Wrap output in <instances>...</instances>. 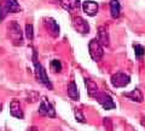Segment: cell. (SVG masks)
I'll use <instances>...</instances> for the list:
<instances>
[{"mask_svg":"<svg viewBox=\"0 0 145 131\" xmlns=\"http://www.w3.org/2000/svg\"><path fill=\"white\" fill-rule=\"evenodd\" d=\"M44 26L46 27V29L48 30V33L52 35L53 38H57L59 35V26L57 24V22L51 17H46L44 18Z\"/></svg>","mask_w":145,"mask_h":131,"instance_id":"cell-10","label":"cell"},{"mask_svg":"<svg viewBox=\"0 0 145 131\" xmlns=\"http://www.w3.org/2000/svg\"><path fill=\"white\" fill-rule=\"evenodd\" d=\"M72 27L75 28L76 32H79L81 34H88L89 33V26L87 21H85L82 17H75L72 20Z\"/></svg>","mask_w":145,"mask_h":131,"instance_id":"cell-8","label":"cell"},{"mask_svg":"<svg viewBox=\"0 0 145 131\" xmlns=\"http://www.w3.org/2000/svg\"><path fill=\"white\" fill-rule=\"evenodd\" d=\"M98 41L102 44V46H109V34L105 27H99L98 28Z\"/></svg>","mask_w":145,"mask_h":131,"instance_id":"cell-15","label":"cell"},{"mask_svg":"<svg viewBox=\"0 0 145 131\" xmlns=\"http://www.w3.org/2000/svg\"><path fill=\"white\" fill-rule=\"evenodd\" d=\"M110 12L112 18H119L121 15V4L119 0H110Z\"/></svg>","mask_w":145,"mask_h":131,"instance_id":"cell-16","label":"cell"},{"mask_svg":"<svg viewBox=\"0 0 145 131\" xmlns=\"http://www.w3.org/2000/svg\"><path fill=\"white\" fill-rule=\"evenodd\" d=\"M63 9L68 11H72L80 7V0H58Z\"/></svg>","mask_w":145,"mask_h":131,"instance_id":"cell-13","label":"cell"},{"mask_svg":"<svg viewBox=\"0 0 145 131\" xmlns=\"http://www.w3.org/2000/svg\"><path fill=\"white\" fill-rule=\"evenodd\" d=\"M25 35H27V38H28L29 40H33V38H34L33 24H30V23H27L25 24Z\"/></svg>","mask_w":145,"mask_h":131,"instance_id":"cell-20","label":"cell"},{"mask_svg":"<svg viewBox=\"0 0 145 131\" xmlns=\"http://www.w3.org/2000/svg\"><path fill=\"white\" fill-rule=\"evenodd\" d=\"M33 63H34V67H35V75H36V79H38L39 83H41L44 86L48 88L50 90H52L53 86L50 81L48 76H47V73L45 68L42 67V65L38 61V55H36V51H34L33 53Z\"/></svg>","mask_w":145,"mask_h":131,"instance_id":"cell-1","label":"cell"},{"mask_svg":"<svg viewBox=\"0 0 145 131\" xmlns=\"http://www.w3.org/2000/svg\"><path fill=\"white\" fill-rule=\"evenodd\" d=\"M88 51H89V56L96 62L101 60L104 55L103 46H102V44L98 41V39H92L88 43Z\"/></svg>","mask_w":145,"mask_h":131,"instance_id":"cell-3","label":"cell"},{"mask_svg":"<svg viewBox=\"0 0 145 131\" xmlns=\"http://www.w3.org/2000/svg\"><path fill=\"white\" fill-rule=\"evenodd\" d=\"M39 113L44 117H50V118H54L56 117V111L54 107L52 106V103L50 102L46 97H44L39 106Z\"/></svg>","mask_w":145,"mask_h":131,"instance_id":"cell-7","label":"cell"},{"mask_svg":"<svg viewBox=\"0 0 145 131\" xmlns=\"http://www.w3.org/2000/svg\"><path fill=\"white\" fill-rule=\"evenodd\" d=\"M27 131H39V129H38V128H35V126H31V128H29Z\"/></svg>","mask_w":145,"mask_h":131,"instance_id":"cell-22","label":"cell"},{"mask_svg":"<svg viewBox=\"0 0 145 131\" xmlns=\"http://www.w3.org/2000/svg\"><path fill=\"white\" fill-rule=\"evenodd\" d=\"M0 112H1V105H0Z\"/></svg>","mask_w":145,"mask_h":131,"instance_id":"cell-23","label":"cell"},{"mask_svg":"<svg viewBox=\"0 0 145 131\" xmlns=\"http://www.w3.org/2000/svg\"><path fill=\"white\" fill-rule=\"evenodd\" d=\"M21 10L17 0H0V21H3L8 13L20 12Z\"/></svg>","mask_w":145,"mask_h":131,"instance_id":"cell-2","label":"cell"},{"mask_svg":"<svg viewBox=\"0 0 145 131\" xmlns=\"http://www.w3.org/2000/svg\"><path fill=\"white\" fill-rule=\"evenodd\" d=\"M93 98H96V101L106 111L116 108V103L112 101L111 96L110 95H108V93H105V92H97L96 96H94Z\"/></svg>","mask_w":145,"mask_h":131,"instance_id":"cell-6","label":"cell"},{"mask_svg":"<svg viewBox=\"0 0 145 131\" xmlns=\"http://www.w3.org/2000/svg\"><path fill=\"white\" fill-rule=\"evenodd\" d=\"M82 10L87 16H91V17L96 16L99 10L98 3L93 1V0H85L82 3Z\"/></svg>","mask_w":145,"mask_h":131,"instance_id":"cell-9","label":"cell"},{"mask_svg":"<svg viewBox=\"0 0 145 131\" xmlns=\"http://www.w3.org/2000/svg\"><path fill=\"white\" fill-rule=\"evenodd\" d=\"M74 114H75V118H76V120H78L79 123H86L85 117L82 114V112H81V109H79V108H75V109H74Z\"/></svg>","mask_w":145,"mask_h":131,"instance_id":"cell-21","label":"cell"},{"mask_svg":"<svg viewBox=\"0 0 145 131\" xmlns=\"http://www.w3.org/2000/svg\"><path fill=\"white\" fill-rule=\"evenodd\" d=\"M8 34H10V38L13 41L15 45H22L23 41V35H22V30L20 24L17 23L16 21H12L10 24H8Z\"/></svg>","mask_w":145,"mask_h":131,"instance_id":"cell-4","label":"cell"},{"mask_svg":"<svg viewBox=\"0 0 145 131\" xmlns=\"http://www.w3.org/2000/svg\"><path fill=\"white\" fill-rule=\"evenodd\" d=\"M133 49H134V53H135V57L140 60L144 55H145V47L140 44H133Z\"/></svg>","mask_w":145,"mask_h":131,"instance_id":"cell-18","label":"cell"},{"mask_svg":"<svg viewBox=\"0 0 145 131\" xmlns=\"http://www.w3.org/2000/svg\"><path fill=\"white\" fill-rule=\"evenodd\" d=\"M10 113L12 117H15L17 119H23V111H22L21 103L18 100H12V102L10 103Z\"/></svg>","mask_w":145,"mask_h":131,"instance_id":"cell-11","label":"cell"},{"mask_svg":"<svg viewBox=\"0 0 145 131\" xmlns=\"http://www.w3.org/2000/svg\"><path fill=\"white\" fill-rule=\"evenodd\" d=\"M68 96H69L72 101H78L80 98V93H79V89L76 86L75 81H70L68 85Z\"/></svg>","mask_w":145,"mask_h":131,"instance_id":"cell-14","label":"cell"},{"mask_svg":"<svg viewBox=\"0 0 145 131\" xmlns=\"http://www.w3.org/2000/svg\"><path fill=\"white\" fill-rule=\"evenodd\" d=\"M50 67H51V70H53L54 73H59L62 70V63L58 60H52L50 63Z\"/></svg>","mask_w":145,"mask_h":131,"instance_id":"cell-19","label":"cell"},{"mask_svg":"<svg viewBox=\"0 0 145 131\" xmlns=\"http://www.w3.org/2000/svg\"><path fill=\"white\" fill-rule=\"evenodd\" d=\"M111 85L116 89L119 88H125L131 83V76L126 73H122V72H117V73L111 75Z\"/></svg>","mask_w":145,"mask_h":131,"instance_id":"cell-5","label":"cell"},{"mask_svg":"<svg viewBox=\"0 0 145 131\" xmlns=\"http://www.w3.org/2000/svg\"><path fill=\"white\" fill-rule=\"evenodd\" d=\"M85 85H86V88H87V92H88V95L91 97H94L96 93L99 92L97 84L94 83V81H92L91 79H85Z\"/></svg>","mask_w":145,"mask_h":131,"instance_id":"cell-17","label":"cell"},{"mask_svg":"<svg viewBox=\"0 0 145 131\" xmlns=\"http://www.w3.org/2000/svg\"><path fill=\"white\" fill-rule=\"evenodd\" d=\"M122 95H123L125 97L129 98V100H132V101H134V102H138V103L143 102V100H144L143 92L140 91L139 89H134V90H132L131 92H123Z\"/></svg>","mask_w":145,"mask_h":131,"instance_id":"cell-12","label":"cell"}]
</instances>
